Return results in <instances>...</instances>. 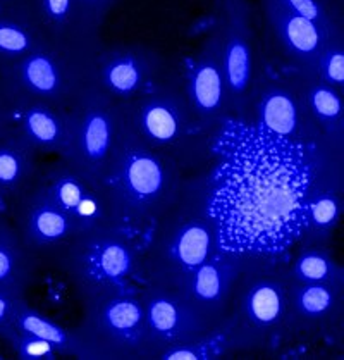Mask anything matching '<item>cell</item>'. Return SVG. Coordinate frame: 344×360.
Listing matches in <instances>:
<instances>
[{
  "label": "cell",
  "instance_id": "ba28073f",
  "mask_svg": "<svg viewBox=\"0 0 344 360\" xmlns=\"http://www.w3.org/2000/svg\"><path fill=\"white\" fill-rule=\"evenodd\" d=\"M272 257H255L241 278L231 312L248 348L269 345L288 324V278L267 264Z\"/></svg>",
  "mask_w": 344,
  "mask_h": 360
},
{
  "label": "cell",
  "instance_id": "9a60e30c",
  "mask_svg": "<svg viewBox=\"0 0 344 360\" xmlns=\"http://www.w3.org/2000/svg\"><path fill=\"white\" fill-rule=\"evenodd\" d=\"M344 207V152L317 147L315 167L305 204V223L298 245L329 243Z\"/></svg>",
  "mask_w": 344,
  "mask_h": 360
},
{
  "label": "cell",
  "instance_id": "3957f363",
  "mask_svg": "<svg viewBox=\"0 0 344 360\" xmlns=\"http://www.w3.org/2000/svg\"><path fill=\"white\" fill-rule=\"evenodd\" d=\"M219 248L206 205V181L183 183L176 200L150 224L140 247V283L178 290Z\"/></svg>",
  "mask_w": 344,
  "mask_h": 360
},
{
  "label": "cell",
  "instance_id": "cb8c5ba5",
  "mask_svg": "<svg viewBox=\"0 0 344 360\" xmlns=\"http://www.w3.org/2000/svg\"><path fill=\"white\" fill-rule=\"evenodd\" d=\"M28 0H19L0 11V64L2 68L18 63L34 49L45 44Z\"/></svg>",
  "mask_w": 344,
  "mask_h": 360
},
{
  "label": "cell",
  "instance_id": "30bf717a",
  "mask_svg": "<svg viewBox=\"0 0 344 360\" xmlns=\"http://www.w3.org/2000/svg\"><path fill=\"white\" fill-rule=\"evenodd\" d=\"M246 122L294 143L310 147L326 145L310 117L296 71L286 76H267L262 82H255Z\"/></svg>",
  "mask_w": 344,
  "mask_h": 360
},
{
  "label": "cell",
  "instance_id": "7a4b0ae2",
  "mask_svg": "<svg viewBox=\"0 0 344 360\" xmlns=\"http://www.w3.org/2000/svg\"><path fill=\"white\" fill-rule=\"evenodd\" d=\"M100 185L114 226L136 235L176 200L183 186L181 164L141 141L117 109L116 138Z\"/></svg>",
  "mask_w": 344,
  "mask_h": 360
},
{
  "label": "cell",
  "instance_id": "4dcf8cb0",
  "mask_svg": "<svg viewBox=\"0 0 344 360\" xmlns=\"http://www.w3.org/2000/svg\"><path fill=\"white\" fill-rule=\"evenodd\" d=\"M315 76L327 85L344 90V28L329 34L317 59Z\"/></svg>",
  "mask_w": 344,
  "mask_h": 360
},
{
  "label": "cell",
  "instance_id": "83f0119b",
  "mask_svg": "<svg viewBox=\"0 0 344 360\" xmlns=\"http://www.w3.org/2000/svg\"><path fill=\"white\" fill-rule=\"evenodd\" d=\"M34 255L18 229L0 217V290L22 297L33 274Z\"/></svg>",
  "mask_w": 344,
  "mask_h": 360
},
{
  "label": "cell",
  "instance_id": "8fae6325",
  "mask_svg": "<svg viewBox=\"0 0 344 360\" xmlns=\"http://www.w3.org/2000/svg\"><path fill=\"white\" fill-rule=\"evenodd\" d=\"M71 114L72 143L67 160L100 183L116 138L117 103L90 83L72 103Z\"/></svg>",
  "mask_w": 344,
  "mask_h": 360
},
{
  "label": "cell",
  "instance_id": "52a82bcc",
  "mask_svg": "<svg viewBox=\"0 0 344 360\" xmlns=\"http://www.w3.org/2000/svg\"><path fill=\"white\" fill-rule=\"evenodd\" d=\"M138 292L83 302L85 316L76 333L85 343L90 359H150L143 305Z\"/></svg>",
  "mask_w": 344,
  "mask_h": 360
},
{
  "label": "cell",
  "instance_id": "277c9868",
  "mask_svg": "<svg viewBox=\"0 0 344 360\" xmlns=\"http://www.w3.org/2000/svg\"><path fill=\"white\" fill-rule=\"evenodd\" d=\"M55 260L83 302L140 290V247L119 226L81 231Z\"/></svg>",
  "mask_w": 344,
  "mask_h": 360
},
{
  "label": "cell",
  "instance_id": "4fadbf2b",
  "mask_svg": "<svg viewBox=\"0 0 344 360\" xmlns=\"http://www.w3.org/2000/svg\"><path fill=\"white\" fill-rule=\"evenodd\" d=\"M162 75V60L143 45L100 47L91 57L90 83L116 103L147 91Z\"/></svg>",
  "mask_w": 344,
  "mask_h": 360
},
{
  "label": "cell",
  "instance_id": "2e32d148",
  "mask_svg": "<svg viewBox=\"0 0 344 360\" xmlns=\"http://www.w3.org/2000/svg\"><path fill=\"white\" fill-rule=\"evenodd\" d=\"M185 86L191 110L201 131L206 135L217 133V129L231 117V112L216 25H212V30L186 69Z\"/></svg>",
  "mask_w": 344,
  "mask_h": 360
},
{
  "label": "cell",
  "instance_id": "9c48e42d",
  "mask_svg": "<svg viewBox=\"0 0 344 360\" xmlns=\"http://www.w3.org/2000/svg\"><path fill=\"white\" fill-rule=\"evenodd\" d=\"M216 25L232 120L246 121L255 85V37L248 0H216Z\"/></svg>",
  "mask_w": 344,
  "mask_h": 360
},
{
  "label": "cell",
  "instance_id": "836d02e7",
  "mask_svg": "<svg viewBox=\"0 0 344 360\" xmlns=\"http://www.w3.org/2000/svg\"><path fill=\"white\" fill-rule=\"evenodd\" d=\"M25 297H18L6 290H0V336L6 338L13 331V316L18 302Z\"/></svg>",
  "mask_w": 344,
  "mask_h": 360
},
{
  "label": "cell",
  "instance_id": "603a6c76",
  "mask_svg": "<svg viewBox=\"0 0 344 360\" xmlns=\"http://www.w3.org/2000/svg\"><path fill=\"white\" fill-rule=\"evenodd\" d=\"M343 293V286L289 281L288 323L308 328L326 326L341 316Z\"/></svg>",
  "mask_w": 344,
  "mask_h": 360
},
{
  "label": "cell",
  "instance_id": "7402d4cb",
  "mask_svg": "<svg viewBox=\"0 0 344 360\" xmlns=\"http://www.w3.org/2000/svg\"><path fill=\"white\" fill-rule=\"evenodd\" d=\"M298 78L303 90L308 114L322 141L332 150L344 152L343 91L324 83L315 75L298 72Z\"/></svg>",
  "mask_w": 344,
  "mask_h": 360
},
{
  "label": "cell",
  "instance_id": "e575fe53",
  "mask_svg": "<svg viewBox=\"0 0 344 360\" xmlns=\"http://www.w3.org/2000/svg\"><path fill=\"white\" fill-rule=\"evenodd\" d=\"M13 128V103L6 95V97H0V138L9 133Z\"/></svg>",
  "mask_w": 344,
  "mask_h": 360
},
{
  "label": "cell",
  "instance_id": "e0dca14e",
  "mask_svg": "<svg viewBox=\"0 0 344 360\" xmlns=\"http://www.w3.org/2000/svg\"><path fill=\"white\" fill-rule=\"evenodd\" d=\"M150 359H159L169 348L179 347L209 331L178 290L143 285L140 288Z\"/></svg>",
  "mask_w": 344,
  "mask_h": 360
},
{
  "label": "cell",
  "instance_id": "5bb4252c",
  "mask_svg": "<svg viewBox=\"0 0 344 360\" xmlns=\"http://www.w3.org/2000/svg\"><path fill=\"white\" fill-rule=\"evenodd\" d=\"M37 186L67 214L79 231L114 226L112 212L102 185L76 167L71 160L59 159L40 172Z\"/></svg>",
  "mask_w": 344,
  "mask_h": 360
},
{
  "label": "cell",
  "instance_id": "d6986e66",
  "mask_svg": "<svg viewBox=\"0 0 344 360\" xmlns=\"http://www.w3.org/2000/svg\"><path fill=\"white\" fill-rule=\"evenodd\" d=\"M11 103L14 128L38 154L67 159L72 143L71 109L37 98H21Z\"/></svg>",
  "mask_w": 344,
  "mask_h": 360
},
{
  "label": "cell",
  "instance_id": "1f68e13d",
  "mask_svg": "<svg viewBox=\"0 0 344 360\" xmlns=\"http://www.w3.org/2000/svg\"><path fill=\"white\" fill-rule=\"evenodd\" d=\"M7 342L14 348L16 355L22 360H55L60 357L59 352L53 348L52 343L38 338V336L19 333L16 329L6 336Z\"/></svg>",
  "mask_w": 344,
  "mask_h": 360
},
{
  "label": "cell",
  "instance_id": "6da1fadb",
  "mask_svg": "<svg viewBox=\"0 0 344 360\" xmlns=\"http://www.w3.org/2000/svg\"><path fill=\"white\" fill-rule=\"evenodd\" d=\"M219 155L206 179V205L220 250L281 257L298 245L317 147L227 121L217 129Z\"/></svg>",
  "mask_w": 344,
  "mask_h": 360
},
{
  "label": "cell",
  "instance_id": "d4e9b609",
  "mask_svg": "<svg viewBox=\"0 0 344 360\" xmlns=\"http://www.w3.org/2000/svg\"><path fill=\"white\" fill-rule=\"evenodd\" d=\"M38 152L16 128L0 138V193L19 198L38 178Z\"/></svg>",
  "mask_w": 344,
  "mask_h": 360
},
{
  "label": "cell",
  "instance_id": "d590c367",
  "mask_svg": "<svg viewBox=\"0 0 344 360\" xmlns=\"http://www.w3.org/2000/svg\"><path fill=\"white\" fill-rule=\"evenodd\" d=\"M19 2V0H0V7H7V6H13V4Z\"/></svg>",
  "mask_w": 344,
  "mask_h": 360
},
{
  "label": "cell",
  "instance_id": "8992f818",
  "mask_svg": "<svg viewBox=\"0 0 344 360\" xmlns=\"http://www.w3.org/2000/svg\"><path fill=\"white\" fill-rule=\"evenodd\" d=\"M91 57L93 53L45 41L18 63L2 68L7 98H37L71 109L90 85Z\"/></svg>",
  "mask_w": 344,
  "mask_h": 360
},
{
  "label": "cell",
  "instance_id": "f1b7e54d",
  "mask_svg": "<svg viewBox=\"0 0 344 360\" xmlns=\"http://www.w3.org/2000/svg\"><path fill=\"white\" fill-rule=\"evenodd\" d=\"M284 273L294 283H324L344 288V269L336 260L329 243L301 245Z\"/></svg>",
  "mask_w": 344,
  "mask_h": 360
},
{
  "label": "cell",
  "instance_id": "44dd1931",
  "mask_svg": "<svg viewBox=\"0 0 344 360\" xmlns=\"http://www.w3.org/2000/svg\"><path fill=\"white\" fill-rule=\"evenodd\" d=\"M45 40L67 51L95 53L100 40L88 33L76 0H28Z\"/></svg>",
  "mask_w": 344,
  "mask_h": 360
},
{
  "label": "cell",
  "instance_id": "4316f807",
  "mask_svg": "<svg viewBox=\"0 0 344 360\" xmlns=\"http://www.w3.org/2000/svg\"><path fill=\"white\" fill-rule=\"evenodd\" d=\"M13 329L19 333H28V335L38 336V338L45 340V342L52 343L53 348L59 352L60 355H67V357H78V359H90L85 343L81 342L76 329H67L60 326L59 323L41 314L40 310L33 309L28 305L25 298L18 302L16 310L13 316Z\"/></svg>",
  "mask_w": 344,
  "mask_h": 360
},
{
  "label": "cell",
  "instance_id": "ffe728a7",
  "mask_svg": "<svg viewBox=\"0 0 344 360\" xmlns=\"http://www.w3.org/2000/svg\"><path fill=\"white\" fill-rule=\"evenodd\" d=\"M260 2L263 6L267 22H269L281 51L291 63L293 71L315 75L319 53L326 45L329 34L334 30L327 32L322 26L277 6L272 0H260Z\"/></svg>",
  "mask_w": 344,
  "mask_h": 360
},
{
  "label": "cell",
  "instance_id": "d6a6232c",
  "mask_svg": "<svg viewBox=\"0 0 344 360\" xmlns=\"http://www.w3.org/2000/svg\"><path fill=\"white\" fill-rule=\"evenodd\" d=\"M117 0H76L79 14H81L83 22H85L88 33L93 38L100 40V28L105 19L107 13L112 9Z\"/></svg>",
  "mask_w": 344,
  "mask_h": 360
},
{
  "label": "cell",
  "instance_id": "5b68a950",
  "mask_svg": "<svg viewBox=\"0 0 344 360\" xmlns=\"http://www.w3.org/2000/svg\"><path fill=\"white\" fill-rule=\"evenodd\" d=\"M117 109L141 141L172 155L179 164L193 154V138L204 133L191 110L185 78L178 75H160L147 91L117 103Z\"/></svg>",
  "mask_w": 344,
  "mask_h": 360
},
{
  "label": "cell",
  "instance_id": "ac0fdd59",
  "mask_svg": "<svg viewBox=\"0 0 344 360\" xmlns=\"http://www.w3.org/2000/svg\"><path fill=\"white\" fill-rule=\"evenodd\" d=\"M16 229L34 259H55L81 233L37 183L18 198Z\"/></svg>",
  "mask_w": 344,
  "mask_h": 360
},
{
  "label": "cell",
  "instance_id": "484cf974",
  "mask_svg": "<svg viewBox=\"0 0 344 360\" xmlns=\"http://www.w3.org/2000/svg\"><path fill=\"white\" fill-rule=\"evenodd\" d=\"M239 350H246L243 336L239 335L236 316L229 312L219 324L212 326L204 335L183 343L179 347L169 348L159 359L162 360H216L229 357Z\"/></svg>",
  "mask_w": 344,
  "mask_h": 360
},
{
  "label": "cell",
  "instance_id": "f546056e",
  "mask_svg": "<svg viewBox=\"0 0 344 360\" xmlns=\"http://www.w3.org/2000/svg\"><path fill=\"white\" fill-rule=\"evenodd\" d=\"M272 2L322 26L327 32L344 28L341 0H272Z\"/></svg>",
  "mask_w": 344,
  "mask_h": 360
},
{
  "label": "cell",
  "instance_id": "7c38bea8",
  "mask_svg": "<svg viewBox=\"0 0 344 360\" xmlns=\"http://www.w3.org/2000/svg\"><path fill=\"white\" fill-rule=\"evenodd\" d=\"M257 255L217 248L178 292L209 328L229 316L241 278Z\"/></svg>",
  "mask_w": 344,
  "mask_h": 360
}]
</instances>
